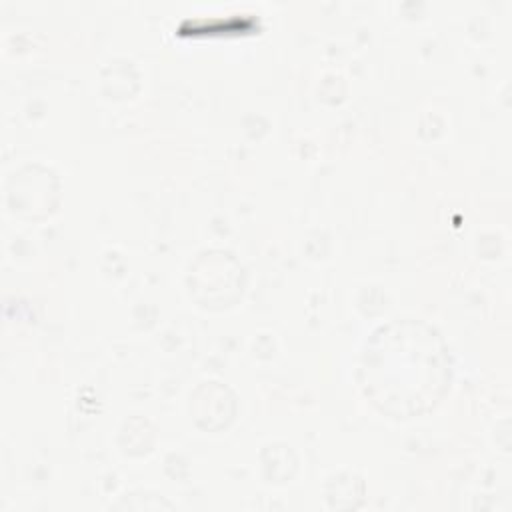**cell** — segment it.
I'll return each mask as SVG.
<instances>
[{
    "label": "cell",
    "mask_w": 512,
    "mask_h": 512,
    "mask_svg": "<svg viewBox=\"0 0 512 512\" xmlns=\"http://www.w3.org/2000/svg\"><path fill=\"white\" fill-rule=\"evenodd\" d=\"M356 378L364 398L380 414L394 420L422 416L450 388V348L432 324L396 318L368 336Z\"/></svg>",
    "instance_id": "6da1fadb"
}]
</instances>
